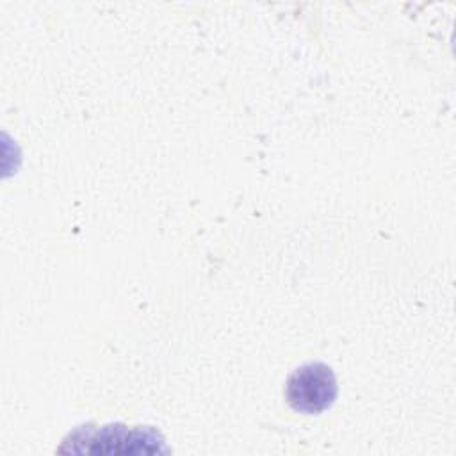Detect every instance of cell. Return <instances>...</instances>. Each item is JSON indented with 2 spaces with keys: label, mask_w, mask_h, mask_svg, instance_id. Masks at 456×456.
<instances>
[{
  "label": "cell",
  "mask_w": 456,
  "mask_h": 456,
  "mask_svg": "<svg viewBox=\"0 0 456 456\" xmlns=\"http://www.w3.org/2000/svg\"><path fill=\"white\" fill-rule=\"evenodd\" d=\"M285 397L292 410L301 413H321L337 397V379L330 365L310 362L297 367L287 379Z\"/></svg>",
  "instance_id": "6da1fadb"
}]
</instances>
